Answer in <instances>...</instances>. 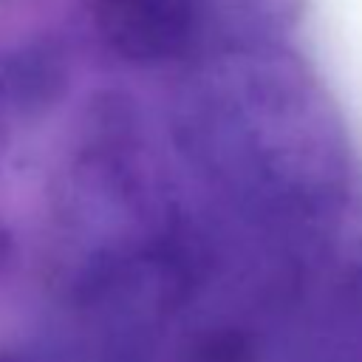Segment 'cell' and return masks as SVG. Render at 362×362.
<instances>
[{
  "label": "cell",
  "instance_id": "obj_1",
  "mask_svg": "<svg viewBox=\"0 0 362 362\" xmlns=\"http://www.w3.org/2000/svg\"><path fill=\"white\" fill-rule=\"evenodd\" d=\"M294 76L266 59L212 74L192 93L189 150L243 195L305 204L331 184L337 150Z\"/></svg>",
  "mask_w": 362,
  "mask_h": 362
},
{
  "label": "cell",
  "instance_id": "obj_4",
  "mask_svg": "<svg viewBox=\"0 0 362 362\" xmlns=\"http://www.w3.org/2000/svg\"><path fill=\"white\" fill-rule=\"evenodd\" d=\"M8 260H11V240H8V235L0 229V272L8 266Z\"/></svg>",
  "mask_w": 362,
  "mask_h": 362
},
{
  "label": "cell",
  "instance_id": "obj_3",
  "mask_svg": "<svg viewBox=\"0 0 362 362\" xmlns=\"http://www.w3.org/2000/svg\"><path fill=\"white\" fill-rule=\"evenodd\" d=\"M68 88L62 51L51 40L14 48L0 59V105L17 116L45 113Z\"/></svg>",
  "mask_w": 362,
  "mask_h": 362
},
{
  "label": "cell",
  "instance_id": "obj_2",
  "mask_svg": "<svg viewBox=\"0 0 362 362\" xmlns=\"http://www.w3.org/2000/svg\"><path fill=\"white\" fill-rule=\"evenodd\" d=\"M102 42L133 65L181 59L198 40L206 0H88Z\"/></svg>",
  "mask_w": 362,
  "mask_h": 362
}]
</instances>
